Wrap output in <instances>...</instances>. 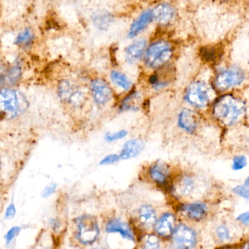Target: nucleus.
<instances>
[{"instance_id":"nucleus-1","label":"nucleus","mask_w":249,"mask_h":249,"mask_svg":"<svg viewBox=\"0 0 249 249\" xmlns=\"http://www.w3.org/2000/svg\"><path fill=\"white\" fill-rule=\"evenodd\" d=\"M247 110L246 102L241 98L233 94H225L215 101L212 113L219 124L230 127L242 121Z\"/></svg>"},{"instance_id":"nucleus-2","label":"nucleus","mask_w":249,"mask_h":249,"mask_svg":"<svg viewBox=\"0 0 249 249\" xmlns=\"http://www.w3.org/2000/svg\"><path fill=\"white\" fill-rule=\"evenodd\" d=\"M0 107L1 116L6 119H13L28 109L29 102L19 90L4 89L0 93Z\"/></svg>"},{"instance_id":"nucleus-3","label":"nucleus","mask_w":249,"mask_h":249,"mask_svg":"<svg viewBox=\"0 0 249 249\" xmlns=\"http://www.w3.org/2000/svg\"><path fill=\"white\" fill-rule=\"evenodd\" d=\"M172 55V47L165 41L152 44L145 55V64L151 69H159L169 61Z\"/></svg>"},{"instance_id":"nucleus-4","label":"nucleus","mask_w":249,"mask_h":249,"mask_svg":"<svg viewBox=\"0 0 249 249\" xmlns=\"http://www.w3.org/2000/svg\"><path fill=\"white\" fill-rule=\"evenodd\" d=\"M211 99V89L204 82L194 81L188 86L184 95V100L192 106L204 108Z\"/></svg>"},{"instance_id":"nucleus-5","label":"nucleus","mask_w":249,"mask_h":249,"mask_svg":"<svg viewBox=\"0 0 249 249\" xmlns=\"http://www.w3.org/2000/svg\"><path fill=\"white\" fill-rule=\"evenodd\" d=\"M77 238L83 245H91L97 239L99 233L97 221L92 215H83L76 219Z\"/></svg>"},{"instance_id":"nucleus-6","label":"nucleus","mask_w":249,"mask_h":249,"mask_svg":"<svg viewBox=\"0 0 249 249\" xmlns=\"http://www.w3.org/2000/svg\"><path fill=\"white\" fill-rule=\"evenodd\" d=\"M245 77V74L241 69L228 67L217 73L214 79L215 86L220 91H225L241 85Z\"/></svg>"},{"instance_id":"nucleus-7","label":"nucleus","mask_w":249,"mask_h":249,"mask_svg":"<svg viewBox=\"0 0 249 249\" xmlns=\"http://www.w3.org/2000/svg\"><path fill=\"white\" fill-rule=\"evenodd\" d=\"M173 249H192L196 244L194 231L187 225H180L172 232Z\"/></svg>"},{"instance_id":"nucleus-8","label":"nucleus","mask_w":249,"mask_h":249,"mask_svg":"<svg viewBox=\"0 0 249 249\" xmlns=\"http://www.w3.org/2000/svg\"><path fill=\"white\" fill-rule=\"evenodd\" d=\"M90 89L95 103L104 105L113 98V90L105 80L101 78L94 79L90 83Z\"/></svg>"},{"instance_id":"nucleus-9","label":"nucleus","mask_w":249,"mask_h":249,"mask_svg":"<svg viewBox=\"0 0 249 249\" xmlns=\"http://www.w3.org/2000/svg\"><path fill=\"white\" fill-rule=\"evenodd\" d=\"M148 174L149 178L158 185L171 187L172 188V186H171L170 184L171 171L169 168L165 164L159 162L153 164L149 167Z\"/></svg>"},{"instance_id":"nucleus-10","label":"nucleus","mask_w":249,"mask_h":249,"mask_svg":"<svg viewBox=\"0 0 249 249\" xmlns=\"http://www.w3.org/2000/svg\"><path fill=\"white\" fill-rule=\"evenodd\" d=\"M199 120L194 111L190 109H184L178 115V126L182 130L193 133L197 130Z\"/></svg>"},{"instance_id":"nucleus-11","label":"nucleus","mask_w":249,"mask_h":249,"mask_svg":"<svg viewBox=\"0 0 249 249\" xmlns=\"http://www.w3.org/2000/svg\"><path fill=\"white\" fill-rule=\"evenodd\" d=\"M145 147V143L140 139H134L127 141L119 153L120 159L129 160L137 156Z\"/></svg>"},{"instance_id":"nucleus-12","label":"nucleus","mask_w":249,"mask_h":249,"mask_svg":"<svg viewBox=\"0 0 249 249\" xmlns=\"http://www.w3.org/2000/svg\"><path fill=\"white\" fill-rule=\"evenodd\" d=\"M146 45V42L144 39H139L127 47L125 49V58L127 63L133 64L138 61L143 56Z\"/></svg>"},{"instance_id":"nucleus-13","label":"nucleus","mask_w":249,"mask_h":249,"mask_svg":"<svg viewBox=\"0 0 249 249\" xmlns=\"http://www.w3.org/2000/svg\"><path fill=\"white\" fill-rule=\"evenodd\" d=\"M181 212L187 217L194 220L203 219L208 212V206L202 202L184 205L181 207Z\"/></svg>"},{"instance_id":"nucleus-14","label":"nucleus","mask_w":249,"mask_h":249,"mask_svg":"<svg viewBox=\"0 0 249 249\" xmlns=\"http://www.w3.org/2000/svg\"><path fill=\"white\" fill-rule=\"evenodd\" d=\"M175 217L171 213H166L161 216L155 225V231L162 237H168L173 232Z\"/></svg>"},{"instance_id":"nucleus-15","label":"nucleus","mask_w":249,"mask_h":249,"mask_svg":"<svg viewBox=\"0 0 249 249\" xmlns=\"http://www.w3.org/2000/svg\"><path fill=\"white\" fill-rule=\"evenodd\" d=\"M153 20V16L152 10H146L144 13H142L140 17L136 19L132 25L129 32V36L130 38H133L138 35Z\"/></svg>"},{"instance_id":"nucleus-16","label":"nucleus","mask_w":249,"mask_h":249,"mask_svg":"<svg viewBox=\"0 0 249 249\" xmlns=\"http://www.w3.org/2000/svg\"><path fill=\"white\" fill-rule=\"evenodd\" d=\"M153 12V19L159 23H168L173 18L175 12L171 5L168 4H161L156 6Z\"/></svg>"},{"instance_id":"nucleus-17","label":"nucleus","mask_w":249,"mask_h":249,"mask_svg":"<svg viewBox=\"0 0 249 249\" xmlns=\"http://www.w3.org/2000/svg\"><path fill=\"white\" fill-rule=\"evenodd\" d=\"M106 231L109 233L111 232H116L119 233L121 236L127 239L134 241V237H133L132 231H130V228L127 224L118 219H112L106 225Z\"/></svg>"},{"instance_id":"nucleus-18","label":"nucleus","mask_w":249,"mask_h":249,"mask_svg":"<svg viewBox=\"0 0 249 249\" xmlns=\"http://www.w3.org/2000/svg\"><path fill=\"white\" fill-rule=\"evenodd\" d=\"M139 219L143 226L151 228L156 225V216L154 209L149 205H143L138 211Z\"/></svg>"},{"instance_id":"nucleus-19","label":"nucleus","mask_w":249,"mask_h":249,"mask_svg":"<svg viewBox=\"0 0 249 249\" xmlns=\"http://www.w3.org/2000/svg\"><path fill=\"white\" fill-rule=\"evenodd\" d=\"M94 24L99 29L105 30L108 29V26L113 21V16L111 13L105 10H99L95 12L92 16Z\"/></svg>"},{"instance_id":"nucleus-20","label":"nucleus","mask_w":249,"mask_h":249,"mask_svg":"<svg viewBox=\"0 0 249 249\" xmlns=\"http://www.w3.org/2000/svg\"><path fill=\"white\" fill-rule=\"evenodd\" d=\"M194 188V179L190 176H184L178 181L175 190L179 196H187L192 193Z\"/></svg>"},{"instance_id":"nucleus-21","label":"nucleus","mask_w":249,"mask_h":249,"mask_svg":"<svg viewBox=\"0 0 249 249\" xmlns=\"http://www.w3.org/2000/svg\"><path fill=\"white\" fill-rule=\"evenodd\" d=\"M21 66L19 61H16L8 70L6 71L5 75H1V83L4 80L9 84L15 85L19 82L21 77Z\"/></svg>"},{"instance_id":"nucleus-22","label":"nucleus","mask_w":249,"mask_h":249,"mask_svg":"<svg viewBox=\"0 0 249 249\" xmlns=\"http://www.w3.org/2000/svg\"><path fill=\"white\" fill-rule=\"evenodd\" d=\"M200 55L202 59L206 63L213 64L220 59L222 55V51L221 48L216 47H206L201 50Z\"/></svg>"},{"instance_id":"nucleus-23","label":"nucleus","mask_w":249,"mask_h":249,"mask_svg":"<svg viewBox=\"0 0 249 249\" xmlns=\"http://www.w3.org/2000/svg\"><path fill=\"white\" fill-rule=\"evenodd\" d=\"M110 76H111V80H112L113 83L116 85L120 89L124 90H130L131 89L133 83L124 73L114 70L111 71Z\"/></svg>"},{"instance_id":"nucleus-24","label":"nucleus","mask_w":249,"mask_h":249,"mask_svg":"<svg viewBox=\"0 0 249 249\" xmlns=\"http://www.w3.org/2000/svg\"><path fill=\"white\" fill-rule=\"evenodd\" d=\"M76 88L67 80H63L58 86V96L64 102H67L73 92L76 90Z\"/></svg>"},{"instance_id":"nucleus-25","label":"nucleus","mask_w":249,"mask_h":249,"mask_svg":"<svg viewBox=\"0 0 249 249\" xmlns=\"http://www.w3.org/2000/svg\"><path fill=\"white\" fill-rule=\"evenodd\" d=\"M33 38L34 35L32 31L29 29H26L18 35L15 40V44L17 45H21V46H26L32 42Z\"/></svg>"},{"instance_id":"nucleus-26","label":"nucleus","mask_w":249,"mask_h":249,"mask_svg":"<svg viewBox=\"0 0 249 249\" xmlns=\"http://www.w3.org/2000/svg\"><path fill=\"white\" fill-rule=\"evenodd\" d=\"M86 102V96L81 90L76 89L69 98L67 102L75 107H80Z\"/></svg>"},{"instance_id":"nucleus-27","label":"nucleus","mask_w":249,"mask_h":249,"mask_svg":"<svg viewBox=\"0 0 249 249\" xmlns=\"http://www.w3.org/2000/svg\"><path fill=\"white\" fill-rule=\"evenodd\" d=\"M247 158L244 155H236L232 160V170L241 171L247 166Z\"/></svg>"},{"instance_id":"nucleus-28","label":"nucleus","mask_w":249,"mask_h":249,"mask_svg":"<svg viewBox=\"0 0 249 249\" xmlns=\"http://www.w3.org/2000/svg\"><path fill=\"white\" fill-rule=\"evenodd\" d=\"M143 249H162L157 237L153 235L146 237Z\"/></svg>"},{"instance_id":"nucleus-29","label":"nucleus","mask_w":249,"mask_h":249,"mask_svg":"<svg viewBox=\"0 0 249 249\" xmlns=\"http://www.w3.org/2000/svg\"><path fill=\"white\" fill-rule=\"evenodd\" d=\"M233 192L235 194L238 195L244 198H249V177L246 179L245 182L243 185L237 186L233 189Z\"/></svg>"},{"instance_id":"nucleus-30","label":"nucleus","mask_w":249,"mask_h":249,"mask_svg":"<svg viewBox=\"0 0 249 249\" xmlns=\"http://www.w3.org/2000/svg\"><path fill=\"white\" fill-rule=\"evenodd\" d=\"M128 132L126 130H118L116 132H108L105 134V138L106 139L107 142H115V141L120 140V139H124L126 137Z\"/></svg>"},{"instance_id":"nucleus-31","label":"nucleus","mask_w":249,"mask_h":249,"mask_svg":"<svg viewBox=\"0 0 249 249\" xmlns=\"http://www.w3.org/2000/svg\"><path fill=\"white\" fill-rule=\"evenodd\" d=\"M216 232L218 238H219L221 241H228V240H229L230 238L229 230H228V228H227L225 225H222L218 227Z\"/></svg>"},{"instance_id":"nucleus-32","label":"nucleus","mask_w":249,"mask_h":249,"mask_svg":"<svg viewBox=\"0 0 249 249\" xmlns=\"http://www.w3.org/2000/svg\"><path fill=\"white\" fill-rule=\"evenodd\" d=\"M119 155H115V154H111V155H107L105 158L102 159L100 162L101 165H111V164L115 163L120 160Z\"/></svg>"},{"instance_id":"nucleus-33","label":"nucleus","mask_w":249,"mask_h":249,"mask_svg":"<svg viewBox=\"0 0 249 249\" xmlns=\"http://www.w3.org/2000/svg\"><path fill=\"white\" fill-rule=\"evenodd\" d=\"M20 230V228H19V227H14V228H12L7 232L5 235V241L7 244L11 242L12 240L19 233Z\"/></svg>"},{"instance_id":"nucleus-34","label":"nucleus","mask_w":249,"mask_h":249,"mask_svg":"<svg viewBox=\"0 0 249 249\" xmlns=\"http://www.w3.org/2000/svg\"><path fill=\"white\" fill-rule=\"evenodd\" d=\"M57 184L51 183V184H48L44 189L42 191V196L43 197H48L51 196V195L54 194L55 193L56 190H57Z\"/></svg>"},{"instance_id":"nucleus-35","label":"nucleus","mask_w":249,"mask_h":249,"mask_svg":"<svg viewBox=\"0 0 249 249\" xmlns=\"http://www.w3.org/2000/svg\"><path fill=\"white\" fill-rule=\"evenodd\" d=\"M16 214V208L13 203L9 205L8 207L7 208V210L5 212V218L10 219V218L13 217Z\"/></svg>"},{"instance_id":"nucleus-36","label":"nucleus","mask_w":249,"mask_h":249,"mask_svg":"<svg viewBox=\"0 0 249 249\" xmlns=\"http://www.w3.org/2000/svg\"><path fill=\"white\" fill-rule=\"evenodd\" d=\"M238 221L243 222L246 225H249V212H246V213H242L240 215L238 218H237Z\"/></svg>"},{"instance_id":"nucleus-37","label":"nucleus","mask_w":249,"mask_h":249,"mask_svg":"<svg viewBox=\"0 0 249 249\" xmlns=\"http://www.w3.org/2000/svg\"><path fill=\"white\" fill-rule=\"evenodd\" d=\"M51 226L54 229L58 228H59V222L57 220H55V219H52V220H51Z\"/></svg>"},{"instance_id":"nucleus-38","label":"nucleus","mask_w":249,"mask_h":249,"mask_svg":"<svg viewBox=\"0 0 249 249\" xmlns=\"http://www.w3.org/2000/svg\"><path fill=\"white\" fill-rule=\"evenodd\" d=\"M242 249H249V240L245 244H244Z\"/></svg>"},{"instance_id":"nucleus-39","label":"nucleus","mask_w":249,"mask_h":249,"mask_svg":"<svg viewBox=\"0 0 249 249\" xmlns=\"http://www.w3.org/2000/svg\"></svg>"}]
</instances>
